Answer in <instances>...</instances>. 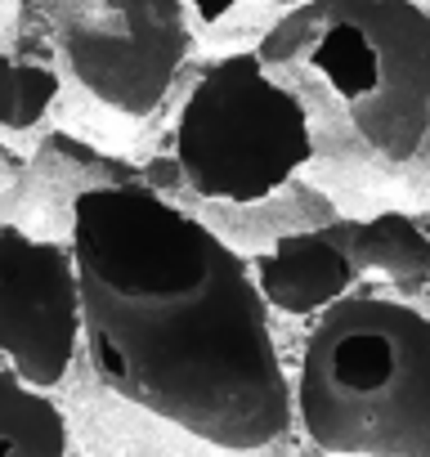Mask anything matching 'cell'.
<instances>
[{"label":"cell","instance_id":"obj_8","mask_svg":"<svg viewBox=\"0 0 430 457\" xmlns=\"http://www.w3.org/2000/svg\"><path fill=\"white\" fill-rule=\"evenodd\" d=\"M341 238L359 283H381L394 292H417L430 283V228L408 211L381 206L363 220H341Z\"/></svg>","mask_w":430,"mask_h":457},{"label":"cell","instance_id":"obj_13","mask_svg":"<svg viewBox=\"0 0 430 457\" xmlns=\"http://www.w3.org/2000/svg\"><path fill=\"white\" fill-rule=\"evenodd\" d=\"M0 5H5V0H0Z\"/></svg>","mask_w":430,"mask_h":457},{"label":"cell","instance_id":"obj_12","mask_svg":"<svg viewBox=\"0 0 430 457\" xmlns=\"http://www.w3.org/2000/svg\"><path fill=\"white\" fill-rule=\"evenodd\" d=\"M305 457H327V453H305Z\"/></svg>","mask_w":430,"mask_h":457},{"label":"cell","instance_id":"obj_5","mask_svg":"<svg viewBox=\"0 0 430 457\" xmlns=\"http://www.w3.org/2000/svg\"><path fill=\"white\" fill-rule=\"evenodd\" d=\"M72 81L121 117H148L188 54L184 0H41Z\"/></svg>","mask_w":430,"mask_h":457},{"label":"cell","instance_id":"obj_11","mask_svg":"<svg viewBox=\"0 0 430 457\" xmlns=\"http://www.w3.org/2000/svg\"><path fill=\"white\" fill-rule=\"evenodd\" d=\"M184 5L202 19V23H220L229 10H238L243 0H184ZM269 5H283V10H296V5H305V0H269Z\"/></svg>","mask_w":430,"mask_h":457},{"label":"cell","instance_id":"obj_2","mask_svg":"<svg viewBox=\"0 0 430 457\" xmlns=\"http://www.w3.org/2000/svg\"><path fill=\"white\" fill-rule=\"evenodd\" d=\"M305 104L314 166L359 188L408 175L430 148V10L417 0H305L256 46Z\"/></svg>","mask_w":430,"mask_h":457},{"label":"cell","instance_id":"obj_3","mask_svg":"<svg viewBox=\"0 0 430 457\" xmlns=\"http://www.w3.org/2000/svg\"><path fill=\"white\" fill-rule=\"evenodd\" d=\"M296 426L327 457H430V314L350 292L305 337Z\"/></svg>","mask_w":430,"mask_h":457},{"label":"cell","instance_id":"obj_1","mask_svg":"<svg viewBox=\"0 0 430 457\" xmlns=\"http://www.w3.org/2000/svg\"><path fill=\"white\" fill-rule=\"evenodd\" d=\"M86 359L95 381L206 453L260 457L292 426L269 305L252 261L148 184L72 197Z\"/></svg>","mask_w":430,"mask_h":457},{"label":"cell","instance_id":"obj_7","mask_svg":"<svg viewBox=\"0 0 430 457\" xmlns=\"http://www.w3.org/2000/svg\"><path fill=\"white\" fill-rule=\"evenodd\" d=\"M252 274L269 314H287V319H318L323 310L345 301L359 283L341 238V220L278 234L252 261Z\"/></svg>","mask_w":430,"mask_h":457},{"label":"cell","instance_id":"obj_4","mask_svg":"<svg viewBox=\"0 0 430 457\" xmlns=\"http://www.w3.org/2000/svg\"><path fill=\"white\" fill-rule=\"evenodd\" d=\"M175 166L206 202L260 206L314 166L305 104L256 50L215 59L179 108Z\"/></svg>","mask_w":430,"mask_h":457},{"label":"cell","instance_id":"obj_6","mask_svg":"<svg viewBox=\"0 0 430 457\" xmlns=\"http://www.w3.org/2000/svg\"><path fill=\"white\" fill-rule=\"evenodd\" d=\"M86 350L81 274L68 243L0 224V354L37 390L68 381Z\"/></svg>","mask_w":430,"mask_h":457},{"label":"cell","instance_id":"obj_10","mask_svg":"<svg viewBox=\"0 0 430 457\" xmlns=\"http://www.w3.org/2000/svg\"><path fill=\"white\" fill-rule=\"evenodd\" d=\"M59 99V77L41 63H19L0 54V126L28 130Z\"/></svg>","mask_w":430,"mask_h":457},{"label":"cell","instance_id":"obj_9","mask_svg":"<svg viewBox=\"0 0 430 457\" xmlns=\"http://www.w3.org/2000/svg\"><path fill=\"white\" fill-rule=\"evenodd\" d=\"M0 457H72L63 408L14 368H0Z\"/></svg>","mask_w":430,"mask_h":457}]
</instances>
